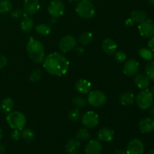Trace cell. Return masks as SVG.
Returning <instances> with one entry per match:
<instances>
[{
  "label": "cell",
  "mask_w": 154,
  "mask_h": 154,
  "mask_svg": "<svg viewBox=\"0 0 154 154\" xmlns=\"http://www.w3.org/2000/svg\"><path fill=\"white\" fill-rule=\"evenodd\" d=\"M140 57L147 61H151L153 59V52H152L149 48H142L138 51Z\"/></svg>",
  "instance_id": "f1b7e54d"
},
{
  "label": "cell",
  "mask_w": 154,
  "mask_h": 154,
  "mask_svg": "<svg viewBox=\"0 0 154 154\" xmlns=\"http://www.w3.org/2000/svg\"><path fill=\"white\" fill-rule=\"evenodd\" d=\"M11 138L14 140V141H18L21 137V133L20 132V130H17V129H14L13 132H12L11 134Z\"/></svg>",
  "instance_id": "8d00e7d4"
},
{
  "label": "cell",
  "mask_w": 154,
  "mask_h": 154,
  "mask_svg": "<svg viewBox=\"0 0 154 154\" xmlns=\"http://www.w3.org/2000/svg\"><path fill=\"white\" fill-rule=\"evenodd\" d=\"M20 133L23 139L28 143L32 142L35 139V134L34 131L32 130L31 129H23L21 130Z\"/></svg>",
  "instance_id": "d4e9b609"
},
{
  "label": "cell",
  "mask_w": 154,
  "mask_h": 154,
  "mask_svg": "<svg viewBox=\"0 0 154 154\" xmlns=\"http://www.w3.org/2000/svg\"><path fill=\"white\" fill-rule=\"evenodd\" d=\"M73 1H77V2H79V1H81V0H73Z\"/></svg>",
  "instance_id": "7dc6e473"
},
{
  "label": "cell",
  "mask_w": 154,
  "mask_h": 154,
  "mask_svg": "<svg viewBox=\"0 0 154 154\" xmlns=\"http://www.w3.org/2000/svg\"><path fill=\"white\" fill-rule=\"evenodd\" d=\"M14 106V103L13 99L8 97L2 101L1 104H0V109L4 114H8V113L11 112Z\"/></svg>",
  "instance_id": "603a6c76"
},
{
  "label": "cell",
  "mask_w": 154,
  "mask_h": 154,
  "mask_svg": "<svg viewBox=\"0 0 154 154\" xmlns=\"http://www.w3.org/2000/svg\"><path fill=\"white\" fill-rule=\"evenodd\" d=\"M76 13L80 17L85 20L91 19L95 15V7L88 0H81L76 6Z\"/></svg>",
  "instance_id": "277c9868"
},
{
  "label": "cell",
  "mask_w": 154,
  "mask_h": 154,
  "mask_svg": "<svg viewBox=\"0 0 154 154\" xmlns=\"http://www.w3.org/2000/svg\"><path fill=\"white\" fill-rule=\"evenodd\" d=\"M149 110V114L152 116V117H154V105H152L150 108H148Z\"/></svg>",
  "instance_id": "b9f144b4"
},
{
  "label": "cell",
  "mask_w": 154,
  "mask_h": 154,
  "mask_svg": "<svg viewBox=\"0 0 154 154\" xmlns=\"http://www.w3.org/2000/svg\"><path fill=\"white\" fill-rule=\"evenodd\" d=\"M93 38V33L90 32H84L82 34L80 35L79 38H78V42L82 45H87L92 42Z\"/></svg>",
  "instance_id": "484cf974"
},
{
  "label": "cell",
  "mask_w": 154,
  "mask_h": 154,
  "mask_svg": "<svg viewBox=\"0 0 154 154\" xmlns=\"http://www.w3.org/2000/svg\"><path fill=\"white\" fill-rule=\"evenodd\" d=\"M8 63V59L5 56L0 55V69L5 67Z\"/></svg>",
  "instance_id": "74e56055"
},
{
  "label": "cell",
  "mask_w": 154,
  "mask_h": 154,
  "mask_svg": "<svg viewBox=\"0 0 154 154\" xmlns=\"http://www.w3.org/2000/svg\"><path fill=\"white\" fill-rule=\"evenodd\" d=\"M138 69H139V63L135 60H127L123 65V72L126 76L127 77H132L136 75L138 72Z\"/></svg>",
  "instance_id": "7c38bea8"
},
{
  "label": "cell",
  "mask_w": 154,
  "mask_h": 154,
  "mask_svg": "<svg viewBox=\"0 0 154 154\" xmlns=\"http://www.w3.org/2000/svg\"><path fill=\"white\" fill-rule=\"evenodd\" d=\"M138 29L142 37L150 38L154 36V22L151 20L146 19L142 23H140Z\"/></svg>",
  "instance_id": "52a82bcc"
},
{
  "label": "cell",
  "mask_w": 154,
  "mask_h": 154,
  "mask_svg": "<svg viewBox=\"0 0 154 154\" xmlns=\"http://www.w3.org/2000/svg\"><path fill=\"white\" fill-rule=\"evenodd\" d=\"M35 31L42 35H48L51 32V28L49 25L45 23H40L35 26Z\"/></svg>",
  "instance_id": "4316f807"
},
{
  "label": "cell",
  "mask_w": 154,
  "mask_h": 154,
  "mask_svg": "<svg viewBox=\"0 0 154 154\" xmlns=\"http://www.w3.org/2000/svg\"><path fill=\"white\" fill-rule=\"evenodd\" d=\"M39 0H24L23 11L29 16L35 14L40 9Z\"/></svg>",
  "instance_id": "4fadbf2b"
},
{
  "label": "cell",
  "mask_w": 154,
  "mask_h": 154,
  "mask_svg": "<svg viewBox=\"0 0 154 154\" xmlns=\"http://www.w3.org/2000/svg\"><path fill=\"white\" fill-rule=\"evenodd\" d=\"M102 48L106 54L113 55L117 51V45L113 39L106 38L102 42Z\"/></svg>",
  "instance_id": "ac0fdd59"
},
{
  "label": "cell",
  "mask_w": 154,
  "mask_h": 154,
  "mask_svg": "<svg viewBox=\"0 0 154 154\" xmlns=\"http://www.w3.org/2000/svg\"><path fill=\"white\" fill-rule=\"evenodd\" d=\"M12 10V4L9 0H0V14L10 13Z\"/></svg>",
  "instance_id": "83f0119b"
},
{
  "label": "cell",
  "mask_w": 154,
  "mask_h": 154,
  "mask_svg": "<svg viewBox=\"0 0 154 154\" xmlns=\"http://www.w3.org/2000/svg\"><path fill=\"white\" fill-rule=\"evenodd\" d=\"M88 1H90V2H93V1H94V0H88Z\"/></svg>",
  "instance_id": "c3c4849f"
},
{
  "label": "cell",
  "mask_w": 154,
  "mask_h": 154,
  "mask_svg": "<svg viewBox=\"0 0 154 154\" xmlns=\"http://www.w3.org/2000/svg\"><path fill=\"white\" fill-rule=\"evenodd\" d=\"M72 103L76 108H81L86 106L87 101L82 96H77L72 99Z\"/></svg>",
  "instance_id": "f546056e"
},
{
  "label": "cell",
  "mask_w": 154,
  "mask_h": 154,
  "mask_svg": "<svg viewBox=\"0 0 154 154\" xmlns=\"http://www.w3.org/2000/svg\"><path fill=\"white\" fill-rule=\"evenodd\" d=\"M131 18L132 19V20L134 21V23H142L143 21L147 19V14L142 10H135L131 13Z\"/></svg>",
  "instance_id": "cb8c5ba5"
},
{
  "label": "cell",
  "mask_w": 154,
  "mask_h": 154,
  "mask_svg": "<svg viewBox=\"0 0 154 154\" xmlns=\"http://www.w3.org/2000/svg\"><path fill=\"white\" fill-rule=\"evenodd\" d=\"M126 53L123 51H116L115 52V55H114V59H115L116 61L119 63H124L125 61L126 60Z\"/></svg>",
  "instance_id": "836d02e7"
},
{
  "label": "cell",
  "mask_w": 154,
  "mask_h": 154,
  "mask_svg": "<svg viewBox=\"0 0 154 154\" xmlns=\"http://www.w3.org/2000/svg\"><path fill=\"white\" fill-rule=\"evenodd\" d=\"M102 150V145L100 141L90 140L85 147L86 154H100Z\"/></svg>",
  "instance_id": "2e32d148"
},
{
  "label": "cell",
  "mask_w": 154,
  "mask_h": 154,
  "mask_svg": "<svg viewBox=\"0 0 154 154\" xmlns=\"http://www.w3.org/2000/svg\"><path fill=\"white\" fill-rule=\"evenodd\" d=\"M5 145L3 144H1L0 143V154H4L5 153Z\"/></svg>",
  "instance_id": "60d3db41"
},
{
  "label": "cell",
  "mask_w": 154,
  "mask_h": 154,
  "mask_svg": "<svg viewBox=\"0 0 154 154\" xmlns=\"http://www.w3.org/2000/svg\"><path fill=\"white\" fill-rule=\"evenodd\" d=\"M147 46L152 52H154V36L150 38V40L148 41V43H147Z\"/></svg>",
  "instance_id": "f35d334b"
},
{
  "label": "cell",
  "mask_w": 154,
  "mask_h": 154,
  "mask_svg": "<svg viewBox=\"0 0 154 154\" xmlns=\"http://www.w3.org/2000/svg\"><path fill=\"white\" fill-rule=\"evenodd\" d=\"M125 23H126V25L128 27H131V26H133L134 21L132 20V19L131 17L128 18V19L126 20V22H125Z\"/></svg>",
  "instance_id": "ab89813d"
},
{
  "label": "cell",
  "mask_w": 154,
  "mask_h": 154,
  "mask_svg": "<svg viewBox=\"0 0 154 154\" xmlns=\"http://www.w3.org/2000/svg\"><path fill=\"white\" fill-rule=\"evenodd\" d=\"M145 72L148 78L154 81V60H151L147 63L145 68Z\"/></svg>",
  "instance_id": "1f68e13d"
},
{
  "label": "cell",
  "mask_w": 154,
  "mask_h": 154,
  "mask_svg": "<svg viewBox=\"0 0 154 154\" xmlns=\"http://www.w3.org/2000/svg\"><path fill=\"white\" fill-rule=\"evenodd\" d=\"M26 15H27L23 11L21 10V9H15V10L13 11L11 13L12 18H14V19L15 20L20 19V18H21L22 17L26 16Z\"/></svg>",
  "instance_id": "d590c367"
},
{
  "label": "cell",
  "mask_w": 154,
  "mask_h": 154,
  "mask_svg": "<svg viewBox=\"0 0 154 154\" xmlns=\"http://www.w3.org/2000/svg\"><path fill=\"white\" fill-rule=\"evenodd\" d=\"M26 52L29 57L35 63H41L45 58L44 45L38 39L31 37L26 45Z\"/></svg>",
  "instance_id": "7a4b0ae2"
},
{
  "label": "cell",
  "mask_w": 154,
  "mask_h": 154,
  "mask_svg": "<svg viewBox=\"0 0 154 154\" xmlns=\"http://www.w3.org/2000/svg\"><path fill=\"white\" fill-rule=\"evenodd\" d=\"M81 123L85 127L89 129L95 128L99 123V115L93 111H87L81 117Z\"/></svg>",
  "instance_id": "ba28073f"
},
{
  "label": "cell",
  "mask_w": 154,
  "mask_h": 154,
  "mask_svg": "<svg viewBox=\"0 0 154 154\" xmlns=\"http://www.w3.org/2000/svg\"><path fill=\"white\" fill-rule=\"evenodd\" d=\"M81 112L78 110V108H73L70 110L69 112V120L72 121H78L81 119Z\"/></svg>",
  "instance_id": "d6a6232c"
},
{
  "label": "cell",
  "mask_w": 154,
  "mask_h": 154,
  "mask_svg": "<svg viewBox=\"0 0 154 154\" xmlns=\"http://www.w3.org/2000/svg\"><path fill=\"white\" fill-rule=\"evenodd\" d=\"M98 138L100 141L111 142L114 138V131L110 128H102L98 132Z\"/></svg>",
  "instance_id": "e0dca14e"
},
{
  "label": "cell",
  "mask_w": 154,
  "mask_h": 154,
  "mask_svg": "<svg viewBox=\"0 0 154 154\" xmlns=\"http://www.w3.org/2000/svg\"><path fill=\"white\" fill-rule=\"evenodd\" d=\"M48 12L52 17L58 18L65 13V5L60 0H52L48 6Z\"/></svg>",
  "instance_id": "9c48e42d"
},
{
  "label": "cell",
  "mask_w": 154,
  "mask_h": 154,
  "mask_svg": "<svg viewBox=\"0 0 154 154\" xmlns=\"http://www.w3.org/2000/svg\"><path fill=\"white\" fill-rule=\"evenodd\" d=\"M147 154H154V150H150Z\"/></svg>",
  "instance_id": "bcb514c9"
},
{
  "label": "cell",
  "mask_w": 154,
  "mask_h": 154,
  "mask_svg": "<svg viewBox=\"0 0 154 154\" xmlns=\"http://www.w3.org/2000/svg\"><path fill=\"white\" fill-rule=\"evenodd\" d=\"M34 27V20L29 15L23 17L20 23V29L24 32H29Z\"/></svg>",
  "instance_id": "7402d4cb"
},
{
  "label": "cell",
  "mask_w": 154,
  "mask_h": 154,
  "mask_svg": "<svg viewBox=\"0 0 154 154\" xmlns=\"http://www.w3.org/2000/svg\"><path fill=\"white\" fill-rule=\"evenodd\" d=\"M75 90L81 95H87L91 91L92 84L86 79H80L75 84Z\"/></svg>",
  "instance_id": "5bb4252c"
},
{
  "label": "cell",
  "mask_w": 154,
  "mask_h": 154,
  "mask_svg": "<svg viewBox=\"0 0 154 154\" xmlns=\"http://www.w3.org/2000/svg\"><path fill=\"white\" fill-rule=\"evenodd\" d=\"M77 46V41L74 36L71 35H65L59 43V48L63 53H68L75 49Z\"/></svg>",
  "instance_id": "30bf717a"
},
{
  "label": "cell",
  "mask_w": 154,
  "mask_h": 154,
  "mask_svg": "<svg viewBox=\"0 0 154 154\" xmlns=\"http://www.w3.org/2000/svg\"><path fill=\"white\" fill-rule=\"evenodd\" d=\"M114 154H126V153L125 150H122V149H117V150H116L115 152H114Z\"/></svg>",
  "instance_id": "7bdbcfd3"
},
{
  "label": "cell",
  "mask_w": 154,
  "mask_h": 154,
  "mask_svg": "<svg viewBox=\"0 0 154 154\" xmlns=\"http://www.w3.org/2000/svg\"><path fill=\"white\" fill-rule=\"evenodd\" d=\"M77 139L81 141H87L90 138L91 135L87 129H80L76 134Z\"/></svg>",
  "instance_id": "4dcf8cb0"
},
{
  "label": "cell",
  "mask_w": 154,
  "mask_h": 154,
  "mask_svg": "<svg viewBox=\"0 0 154 154\" xmlns=\"http://www.w3.org/2000/svg\"><path fill=\"white\" fill-rule=\"evenodd\" d=\"M135 95L133 93L130 91L123 92L119 97V101L120 104L123 106H128V105H132L135 101Z\"/></svg>",
  "instance_id": "ffe728a7"
},
{
  "label": "cell",
  "mask_w": 154,
  "mask_h": 154,
  "mask_svg": "<svg viewBox=\"0 0 154 154\" xmlns=\"http://www.w3.org/2000/svg\"><path fill=\"white\" fill-rule=\"evenodd\" d=\"M135 84L141 90H145L150 86V79L147 75L138 74L135 77Z\"/></svg>",
  "instance_id": "d6986e66"
},
{
  "label": "cell",
  "mask_w": 154,
  "mask_h": 154,
  "mask_svg": "<svg viewBox=\"0 0 154 154\" xmlns=\"http://www.w3.org/2000/svg\"><path fill=\"white\" fill-rule=\"evenodd\" d=\"M2 131L0 129V141L2 140Z\"/></svg>",
  "instance_id": "ee69618b"
},
{
  "label": "cell",
  "mask_w": 154,
  "mask_h": 154,
  "mask_svg": "<svg viewBox=\"0 0 154 154\" xmlns=\"http://www.w3.org/2000/svg\"><path fill=\"white\" fill-rule=\"evenodd\" d=\"M44 69L50 75L63 76L67 73L69 68V61L64 55L57 52L48 54L43 61Z\"/></svg>",
  "instance_id": "6da1fadb"
},
{
  "label": "cell",
  "mask_w": 154,
  "mask_h": 154,
  "mask_svg": "<svg viewBox=\"0 0 154 154\" xmlns=\"http://www.w3.org/2000/svg\"><path fill=\"white\" fill-rule=\"evenodd\" d=\"M80 141L77 139L69 140L66 145V151L69 154H77L80 148Z\"/></svg>",
  "instance_id": "44dd1931"
},
{
  "label": "cell",
  "mask_w": 154,
  "mask_h": 154,
  "mask_svg": "<svg viewBox=\"0 0 154 154\" xmlns=\"http://www.w3.org/2000/svg\"><path fill=\"white\" fill-rule=\"evenodd\" d=\"M148 2L150 5H154V0H148Z\"/></svg>",
  "instance_id": "f6af8a7d"
},
{
  "label": "cell",
  "mask_w": 154,
  "mask_h": 154,
  "mask_svg": "<svg viewBox=\"0 0 154 154\" xmlns=\"http://www.w3.org/2000/svg\"><path fill=\"white\" fill-rule=\"evenodd\" d=\"M144 152V146L142 141L138 138H132L126 146V154H143Z\"/></svg>",
  "instance_id": "8fae6325"
},
{
  "label": "cell",
  "mask_w": 154,
  "mask_h": 154,
  "mask_svg": "<svg viewBox=\"0 0 154 154\" xmlns=\"http://www.w3.org/2000/svg\"><path fill=\"white\" fill-rule=\"evenodd\" d=\"M6 121L11 129L21 131L26 123V118L20 111H11L8 114Z\"/></svg>",
  "instance_id": "3957f363"
},
{
  "label": "cell",
  "mask_w": 154,
  "mask_h": 154,
  "mask_svg": "<svg viewBox=\"0 0 154 154\" xmlns=\"http://www.w3.org/2000/svg\"><path fill=\"white\" fill-rule=\"evenodd\" d=\"M153 102V95L148 89L142 90L136 97V104L141 110H147Z\"/></svg>",
  "instance_id": "5b68a950"
},
{
  "label": "cell",
  "mask_w": 154,
  "mask_h": 154,
  "mask_svg": "<svg viewBox=\"0 0 154 154\" xmlns=\"http://www.w3.org/2000/svg\"><path fill=\"white\" fill-rule=\"evenodd\" d=\"M87 102L91 106L95 108H100L103 106L107 101L106 96L100 90H93L88 93Z\"/></svg>",
  "instance_id": "8992f818"
},
{
  "label": "cell",
  "mask_w": 154,
  "mask_h": 154,
  "mask_svg": "<svg viewBox=\"0 0 154 154\" xmlns=\"http://www.w3.org/2000/svg\"><path fill=\"white\" fill-rule=\"evenodd\" d=\"M139 129L142 133L147 134L154 131V118L153 117H145L142 119L139 123Z\"/></svg>",
  "instance_id": "9a60e30c"
},
{
  "label": "cell",
  "mask_w": 154,
  "mask_h": 154,
  "mask_svg": "<svg viewBox=\"0 0 154 154\" xmlns=\"http://www.w3.org/2000/svg\"><path fill=\"white\" fill-rule=\"evenodd\" d=\"M41 77H42V72H41V71L39 69H35L31 74V75L29 77V79L32 82H37V81H38L41 79Z\"/></svg>",
  "instance_id": "e575fe53"
}]
</instances>
